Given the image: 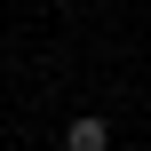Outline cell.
<instances>
[{"instance_id": "obj_1", "label": "cell", "mask_w": 151, "mask_h": 151, "mask_svg": "<svg viewBox=\"0 0 151 151\" xmlns=\"http://www.w3.org/2000/svg\"><path fill=\"white\" fill-rule=\"evenodd\" d=\"M64 151H111V119L72 111V119H64Z\"/></svg>"}]
</instances>
